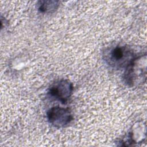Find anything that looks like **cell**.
<instances>
[{"instance_id":"obj_2","label":"cell","mask_w":147,"mask_h":147,"mask_svg":"<svg viewBox=\"0 0 147 147\" xmlns=\"http://www.w3.org/2000/svg\"><path fill=\"white\" fill-rule=\"evenodd\" d=\"M146 55L138 56L123 73V79L129 86L133 87L143 83L146 74Z\"/></svg>"},{"instance_id":"obj_3","label":"cell","mask_w":147,"mask_h":147,"mask_svg":"<svg viewBox=\"0 0 147 147\" xmlns=\"http://www.w3.org/2000/svg\"><path fill=\"white\" fill-rule=\"evenodd\" d=\"M74 86L68 79H62L54 83L49 88L48 95L65 104L72 95Z\"/></svg>"},{"instance_id":"obj_1","label":"cell","mask_w":147,"mask_h":147,"mask_svg":"<svg viewBox=\"0 0 147 147\" xmlns=\"http://www.w3.org/2000/svg\"><path fill=\"white\" fill-rule=\"evenodd\" d=\"M137 56L130 46L123 43L112 44L103 52V58L106 63L117 69H126Z\"/></svg>"},{"instance_id":"obj_4","label":"cell","mask_w":147,"mask_h":147,"mask_svg":"<svg viewBox=\"0 0 147 147\" xmlns=\"http://www.w3.org/2000/svg\"><path fill=\"white\" fill-rule=\"evenodd\" d=\"M47 119L52 126L60 128L68 125L73 120V115L69 108L55 106L48 111Z\"/></svg>"},{"instance_id":"obj_5","label":"cell","mask_w":147,"mask_h":147,"mask_svg":"<svg viewBox=\"0 0 147 147\" xmlns=\"http://www.w3.org/2000/svg\"><path fill=\"white\" fill-rule=\"evenodd\" d=\"M59 6L58 1H40L38 2V10L43 13L55 12Z\"/></svg>"}]
</instances>
